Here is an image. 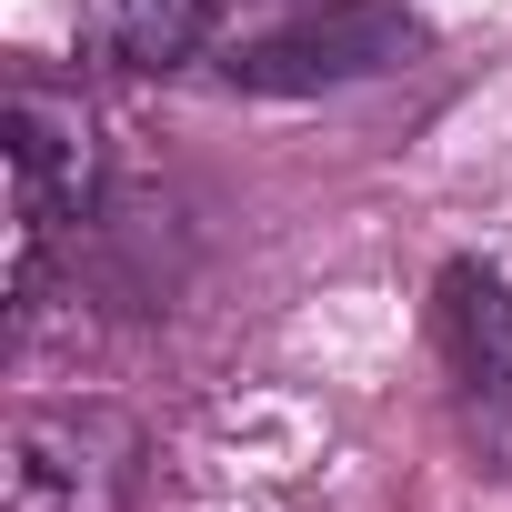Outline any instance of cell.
<instances>
[{"label":"cell","instance_id":"1","mask_svg":"<svg viewBox=\"0 0 512 512\" xmlns=\"http://www.w3.org/2000/svg\"><path fill=\"white\" fill-rule=\"evenodd\" d=\"M141 422L121 402H31L11 422V512H131L141 492Z\"/></svg>","mask_w":512,"mask_h":512},{"label":"cell","instance_id":"2","mask_svg":"<svg viewBox=\"0 0 512 512\" xmlns=\"http://www.w3.org/2000/svg\"><path fill=\"white\" fill-rule=\"evenodd\" d=\"M91 201H101V121H91V101H71V91H51V81H21V91H11V211H21V262H11V282H21V302H31V282H41L51 231L81 221Z\"/></svg>","mask_w":512,"mask_h":512},{"label":"cell","instance_id":"3","mask_svg":"<svg viewBox=\"0 0 512 512\" xmlns=\"http://www.w3.org/2000/svg\"><path fill=\"white\" fill-rule=\"evenodd\" d=\"M432 342L452 372L462 442L482 452V472L512 482V282L492 262H452L432 282Z\"/></svg>","mask_w":512,"mask_h":512},{"label":"cell","instance_id":"4","mask_svg":"<svg viewBox=\"0 0 512 512\" xmlns=\"http://www.w3.org/2000/svg\"><path fill=\"white\" fill-rule=\"evenodd\" d=\"M412 51V21L402 11H362V0H342V11L322 21H282L262 41L231 51V81L251 91H332V81H362V71H392Z\"/></svg>","mask_w":512,"mask_h":512},{"label":"cell","instance_id":"5","mask_svg":"<svg viewBox=\"0 0 512 512\" xmlns=\"http://www.w3.org/2000/svg\"><path fill=\"white\" fill-rule=\"evenodd\" d=\"M221 31V0H81V51L101 71H181Z\"/></svg>","mask_w":512,"mask_h":512}]
</instances>
